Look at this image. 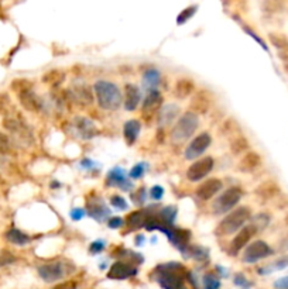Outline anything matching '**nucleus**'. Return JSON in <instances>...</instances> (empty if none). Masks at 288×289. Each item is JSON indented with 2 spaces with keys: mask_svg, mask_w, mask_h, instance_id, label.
Returning a JSON list of instances; mask_svg holds the SVG:
<instances>
[{
  "mask_svg": "<svg viewBox=\"0 0 288 289\" xmlns=\"http://www.w3.org/2000/svg\"><path fill=\"white\" fill-rule=\"evenodd\" d=\"M259 232V229L254 226V224H248V226L243 227L242 230H239L235 238L231 241V245H229V253L232 255L239 254V251H242L246 244L254 237V234Z\"/></svg>",
  "mask_w": 288,
  "mask_h": 289,
  "instance_id": "obj_10",
  "label": "nucleus"
},
{
  "mask_svg": "<svg viewBox=\"0 0 288 289\" xmlns=\"http://www.w3.org/2000/svg\"><path fill=\"white\" fill-rule=\"evenodd\" d=\"M284 223H285V224H287V226H288V213H287V215H285V217H284Z\"/></svg>",
  "mask_w": 288,
  "mask_h": 289,
  "instance_id": "obj_49",
  "label": "nucleus"
},
{
  "mask_svg": "<svg viewBox=\"0 0 288 289\" xmlns=\"http://www.w3.org/2000/svg\"><path fill=\"white\" fill-rule=\"evenodd\" d=\"M273 249H271L268 244L263 241V240H256L252 244H248L244 253H243V261L247 262V264H254L257 261L263 260L273 255Z\"/></svg>",
  "mask_w": 288,
  "mask_h": 289,
  "instance_id": "obj_7",
  "label": "nucleus"
},
{
  "mask_svg": "<svg viewBox=\"0 0 288 289\" xmlns=\"http://www.w3.org/2000/svg\"><path fill=\"white\" fill-rule=\"evenodd\" d=\"M17 96H18L20 105H22L26 110H28V112H40L41 108H43V100H41V97H40L33 89L23 92V93H18Z\"/></svg>",
  "mask_w": 288,
  "mask_h": 289,
  "instance_id": "obj_15",
  "label": "nucleus"
},
{
  "mask_svg": "<svg viewBox=\"0 0 288 289\" xmlns=\"http://www.w3.org/2000/svg\"><path fill=\"white\" fill-rule=\"evenodd\" d=\"M242 195L243 193L240 188L232 187L229 189H226L225 192L220 193L219 196L216 198V200L212 203V210L216 215H225L240 202Z\"/></svg>",
  "mask_w": 288,
  "mask_h": 289,
  "instance_id": "obj_6",
  "label": "nucleus"
},
{
  "mask_svg": "<svg viewBox=\"0 0 288 289\" xmlns=\"http://www.w3.org/2000/svg\"><path fill=\"white\" fill-rule=\"evenodd\" d=\"M51 289H78V282H75V281H65V282L56 283Z\"/></svg>",
  "mask_w": 288,
  "mask_h": 289,
  "instance_id": "obj_42",
  "label": "nucleus"
},
{
  "mask_svg": "<svg viewBox=\"0 0 288 289\" xmlns=\"http://www.w3.org/2000/svg\"><path fill=\"white\" fill-rule=\"evenodd\" d=\"M144 171H146L144 170V164H137L135 168H131V171H130V176H131L133 179H139V178L143 176Z\"/></svg>",
  "mask_w": 288,
  "mask_h": 289,
  "instance_id": "obj_41",
  "label": "nucleus"
},
{
  "mask_svg": "<svg viewBox=\"0 0 288 289\" xmlns=\"http://www.w3.org/2000/svg\"><path fill=\"white\" fill-rule=\"evenodd\" d=\"M141 125L139 120H129L126 125L123 126V136L127 146H133L137 140V137L140 134Z\"/></svg>",
  "mask_w": 288,
  "mask_h": 289,
  "instance_id": "obj_22",
  "label": "nucleus"
},
{
  "mask_svg": "<svg viewBox=\"0 0 288 289\" xmlns=\"http://www.w3.org/2000/svg\"><path fill=\"white\" fill-rule=\"evenodd\" d=\"M261 165V157H260L259 153H254V151H250L247 153L237 165V168L240 172H244V174H250V172H254V171L259 168Z\"/></svg>",
  "mask_w": 288,
  "mask_h": 289,
  "instance_id": "obj_18",
  "label": "nucleus"
},
{
  "mask_svg": "<svg viewBox=\"0 0 288 289\" xmlns=\"http://www.w3.org/2000/svg\"><path fill=\"white\" fill-rule=\"evenodd\" d=\"M210 142H212V138L209 136L208 133H201L199 136H197L194 140H192L185 148V155L186 159H197L198 157H201L208 147L210 146Z\"/></svg>",
  "mask_w": 288,
  "mask_h": 289,
  "instance_id": "obj_9",
  "label": "nucleus"
},
{
  "mask_svg": "<svg viewBox=\"0 0 288 289\" xmlns=\"http://www.w3.org/2000/svg\"><path fill=\"white\" fill-rule=\"evenodd\" d=\"M215 159L212 157H205L195 161L186 171V178L191 182H198L203 179L210 171L214 170Z\"/></svg>",
  "mask_w": 288,
  "mask_h": 289,
  "instance_id": "obj_8",
  "label": "nucleus"
},
{
  "mask_svg": "<svg viewBox=\"0 0 288 289\" xmlns=\"http://www.w3.org/2000/svg\"><path fill=\"white\" fill-rule=\"evenodd\" d=\"M252 217V210L247 206H240L235 209L232 213L226 216L223 220L219 223V233L229 236L235 232L242 230L243 224Z\"/></svg>",
  "mask_w": 288,
  "mask_h": 289,
  "instance_id": "obj_4",
  "label": "nucleus"
},
{
  "mask_svg": "<svg viewBox=\"0 0 288 289\" xmlns=\"http://www.w3.org/2000/svg\"><path fill=\"white\" fill-rule=\"evenodd\" d=\"M6 240L9 241V243L14 244V245H26L31 241V237L27 236L26 233H23L22 230H18L16 227H11L9 229L5 234Z\"/></svg>",
  "mask_w": 288,
  "mask_h": 289,
  "instance_id": "obj_24",
  "label": "nucleus"
},
{
  "mask_svg": "<svg viewBox=\"0 0 288 289\" xmlns=\"http://www.w3.org/2000/svg\"><path fill=\"white\" fill-rule=\"evenodd\" d=\"M106 185L107 187H118L122 188L123 191H127L131 183L127 181L126 178V174L122 168H113L109 174H107L106 178Z\"/></svg>",
  "mask_w": 288,
  "mask_h": 289,
  "instance_id": "obj_20",
  "label": "nucleus"
},
{
  "mask_svg": "<svg viewBox=\"0 0 288 289\" xmlns=\"http://www.w3.org/2000/svg\"><path fill=\"white\" fill-rule=\"evenodd\" d=\"M126 223H127V226L131 227V229H140V227H144L147 223V215L144 212H140V210L133 212V213H130V215L127 216Z\"/></svg>",
  "mask_w": 288,
  "mask_h": 289,
  "instance_id": "obj_28",
  "label": "nucleus"
},
{
  "mask_svg": "<svg viewBox=\"0 0 288 289\" xmlns=\"http://www.w3.org/2000/svg\"><path fill=\"white\" fill-rule=\"evenodd\" d=\"M107 224H109L110 229H119V227L123 226L124 220L122 219V217H118V216H116V217H110V220H109Z\"/></svg>",
  "mask_w": 288,
  "mask_h": 289,
  "instance_id": "obj_44",
  "label": "nucleus"
},
{
  "mask_svg": "<svg viewBox=\"0 0 288 289\" xmlns=\"http://www.w3.org/2000/svg\"><path fill=\"white\" fill-rule=\"evenodd\" d=\"M163 105V96L157 89L147 92V96L143 102V113L151 114Z\"/></svg>",
  "mask_w": 288,
  "mask_h": 289,
  "instance_id": "obj_21",
  "label": "nucleus"
},
{
  "mask_svg": "<svg viewBox=\"0 0 288 289\" xmlns=\"http://www.w3.org/2000/svg\"><path fill=\"white\" fill-rule=\"evenodd\" d=\"M174 91L175 96L178 97V99H185V97H188L189 95L194 93V91H195V84H194L192 79H189V78H181V79L177 80Z\"/></svg>",
  "mask_w": 288,
  "mask_h": 289,
  "instance_id": "obj_23",
  "label": "nucleus"
},
{
  "mask_svg": "<svg viewBox=\"0 0 288 289\" xmlns=\"http://www.w3.org/2000/svg\"><path fill=\"white\" fill-rule=\"evenodd\" d=\"M9 105H10V97H9L7 93L2 92L0 93V114L5 113L7 108H9Z\"/></svg>",
  "mask_w": 288,
  "mask_h": 289,
  "instance_id": "obj_40",
  "label": "nucleus"
},
{
  "mask_svg": "<svg viewBox=\"0 0 288 289\" xmlns=\"http://www.w3.org/2000/svg\"><path fill=\"white\" fill-rule=\"evenodd\" d=\"M233 281H235V285H237L239 288H242V289H250V286H252V283L248 282L247 279H246V277L243 275L242 272H237V274H235Z\"/></svg>",
  "mask_w": 288,
  "mask_h": 289,
  "instance_id": "obj_38",
  "label": "nucleus"
},
{
  "mask_svg": "<svg viewBox=\"0 0 288 289\" xmlns=\"http://www.w3.org/2000/svg\"><path fill=\"white\" fill-rule=\"evenodd\" d=\"M143 84L147 88V92L157 89L158 84H160V72L154 68L147 69L143 76Z\"/></svg>",
  "mask_w": 288,
  "mask_h": 289,
  "instance_id": "obj_27",
  "label": "nucleus"
},
{
  "mask_svg": "<svg viewBox=\"0 0 288 289\" xmlns=\"http://www.w3.org/2000/svg\"><path fill=\"white\" fill-rule=\"evenodd\" d=\"M90 253H93V254H96V253H101L102 250L105 249V241L103 240H96V241H93V243L90 244Z\"/></svg>",
  "mask_w": 288,
  "mask_h": 289,
  "instance_id": "obj_43",
  "label": "nucleus"
},
{
  "mask_svg": "<svg viewBox=\"0 0 288 289\" xmlns=\"http://www.w3.org/2000/svg\"><path fill=\"white\" fill-rule=\"evenodd\" d=\"M150 195H151V198L154 199V200H160V199L163 198L164 189L161 187L151 188V192H150Z\"/></svg>",
  "mask_w": 288,
  "mask_h": 289,
  "instance_id": "obj_45",
  "label": "nucleus"
},
{
  "mask_svg": "<svg viewBox=\"0 0 288 289\" xmlns=\"http://www.w3.org/2000/svg\"><path fill=\"white\" fill-rule=\"evenodd\" d=\"M274 288L276 289H288V275L282 277L280 279H277L274 282Z\"/></svg>",
  "mask_w": 288,
  "mask_h": 289,
  "instance_id": "obj_46",
  "label": "nucleus"
},
{
  "mask_svg": "<svg viewBox=\"0 0 288 289\" xmlns=\"http://www.w3.org/2000/svg\"><path fill=\"white\" fill-rule=\"evenodd\" d=\"M288 266V257H282L280 260H276L264 268H260V274H270V272L280 271Z\"/></svg>",
  "mask_w": 288,
  "mask_h": 289,
  "instance_id": "obj_31",
  "label": "nucleus"
},
{
  "mask_svg": "<svg viewBox=\"0 0 288 289\" xmlns=\"http://www.w3.org/2000/svg\"><path fill=\"white\" fill-rule=\"evenodd\" d=\"M180 112L181 110L178 105H175V103H168V105H165V106H163V108L158 110V114H157L158 125L161 126V127L172 125L175 120H177V117H178Z\"/></svg>",
  "mask_w": 288,
  "mask_h": 289,
  "instance_id": "obj_14",
  "label": "nucleus"
},
{
  "mask_svg": "<svg viewBox=\"0 0 288 289\" xmlns=\"http://www.w3.org/2000/svg\"><path fill=\"white\" fill-rule=\"evenodd\" d=\"M198 125H199V119L197 114L192 112H186L181 116L178 121L175 123L171 131V142L172 144H182L185 142L189 137L197 131Z\"/></svg>",
  "mask_w": 288,
  "mask_h": 289,
  "instance_id": "obj_3",
  "label": "nucleus"
},
{
  "mask_svg": "<svg viewBox=\"0 0 288 289\" xmlns=\"http://www.w3.org/2000/svg\"><path fill=\"white\" fill-rule=\"evenodd\" d=\"M86 209H88V213L89 216H92L96 220L102 221L105 217L110 215V210L107 208L106 204L102 202V199L95 198V200L89 199L88 203H86Z\"/></svg>",
  "mask_w": 288,
  "mask_h": 289,
  "instance_id": "obj_19",
  "label": "nucleus"
},
{
  "mask_svg": "<svg viewBox=\"0 0 288 289\" xmlns=\"http://www.w3.org/2000/svg\"><path fill=\"white\" fill-rule=\"evenodd\" d=\"M75 127L78 129L79 134L84 137V138H90L96 134V127L95 125L88 119H84V117H78L75 120Z\"/></svg>",
  "mask_w": 288,
  "mask_h": 289,
  "instance_id": "obj_26",
  "label": "nucleus"
},
{
  "mask_svg": "<svg viewBox=\"0 0 288 289\" xmlns=\"http://www.w3.org/2000/svg\"><path fill=\"white\" fill-rule=\"evenodd\" d=\"M110 203H112V206H114V208H118L119 210H126L129 208L126 199L122 198L120 195H113L112 198H110Z\"/></svg>",
  "mask_w": 288,
  "mask_h": 289,
  "instance_id": "obj_37",
  "label": "nucleus"
},
{
  "mask_svg": "<svg viewBox=\"0 0 288 289\" xmlns=\"http://www.w3.org/2000/svg\"><path fill=\"white\" fill-rule=\"evenodd\" d=\"M270 41L273 43V46H276L277 48H287L288 47V41L284 35L280 34H270Z\"/></svg>",
  "mask_w": 288,
  "mask_h": 289,
  "instance_id": "obj_36",
  "label": "nucleus"
},
{
  "mask_svg": "<svg viewBox=\"0 0 288 289\" xmlns=\"http://www.w3.org/2000/svg\"><path fill=\"white\" fill-rule=\"evenodd\" d=\"M247 148H248V141L243 136H236L231 141L232 153L236 154V155L244 153Z\"/></svg>",
  "mask_w": 288,
  "mask_h": 289,
  "instance_id": "obj_30",
  "label": "nucleus"
},
{
  "mask_svg": "<svg viewBox=\"0 0 288 289\" xmlns=\"http://www.w3.org/2000/svg\"><path fill=\"white\" fill-rule=\"evenodd\" d=\"M254 192L261 200L265 202V200H271L273 198H276L277 195H280L281 188L278 187V183L276 181H265L263 183H260Z\"/></svg>",
  "mask_w": 288,
  "mask_h": 289,
  "instance_id": "obj_17",
  "label": "nucleus"
},
{
  "mask_svg": "<svg viewBox=\"0 0 288 289\" xmlns=\"http://www.w3.org/2000/svg\"><path fill=\"white\" fill-rule=\"evenodd\" d=\"M140 99H141V93H140V89L137 88L136 85L133 84H127V85L124 86V109L126 110H129V112H133L137 106H139V103H140Z\"/></svg>",
  "mask_w": 288,
  "mask_h": 289,
  "instance_id": "obj_16",
  "label": "nucleus"
},
{
  "mask_svg": "<svg viewBox=\"0 0 288 289\" xmlns=\"http://www.w3.org/2000/svg\"><path fill=\"white\" fill-rule=\"evenodd\" d=\"M223 188V183L218 178H210L208 181L202 182L199 187L197 188V196L201 198L202 200H209L212 199L218 192H220V189Z\"/></svg>",
  "mask_w": 288,
  "mask_h": 289,
  "instance_id": "obj_12",
  "label": "nucleus"
},
{
  "mask_svg": "<svg viewBox=\"0 0 288 289\" xmlns=\"http://www.w3.org/2000/svg\"><path fill=\"white\" fill-rule=\"evenodd\" d=\"M96 102L103 110L113 112L122 106V92L113 82L109 80H98L93 86Z\"/></svg>",
  "mask_w": 288,
  "mask_h": 289,
  "instance_id": "obj_1",
  "label": "nucleus"
},
{
  "mask_svg": "<svg viewBox=\"0 0 288 289\" xmlns=\"http://www.w3.org/2000/svg\"><path fill=\"white\" fill-rule=\"evenodd\" d=\"M186 270L181 264L169 262L157 270V281L164 289H186L184 275Z\"/></svg>",
  "mask_w": 288,
  "mask_h": 289,
  "instance_id": "obj_2",
  "label": "nucleus"
},
{
  "mask_svg": "<svg viewBox=\"0 0 288 289\" xmlns=\"http://www.w3.org/2000/svg\"><path fill=\"white\" fill-rule=\"evenodd\" d=\"M73 266L64 261H54V262H48L44 265L39 266V275L41 279H44L45 282H56L62 278H65L68 274H71Z\"/></svg>",
  "mask_w": 288,
  "mask_h": 289,
  "instance_id": "obj_5",
  "label": "nucleus"
},
{
  "mask_svg": "<svg viewBox=\"0 0 288 289\" xmlns=\"http://www.w3.org/2000/svg\"><path fill=\"white\" fill-rule=\"evenodd\" d=\"M137 274V268L130 262L126 261H118L114 262L110 270L107 272V278L110 279H127L130 277H135Z\"/></svg>",
  "mask_w": 288,
  "mask_h": 289,
  "instance_id": "obj_11",
  "label": "nucleus"
},
{
  "mask_svg": "<svg viewBox=\"0 0 288 289\" xmlns=\"http://www.w3.org/2000/svg\"><path fill=\"white\" fill-rule=\"evenodd\" d=\"M10 148V141H9V137L6 136L5 133L0 131V154L7 153Z\"/></svg>",
  "mask_w": 288,
  "mask_h": 289,
  "instance_id": "obj_39",
  "label": "nucleus"
},
{
  "mask_svg": "<svg viewBox=\"0 0 288 289\" xmlns=\"http://www.w3.org/2000/svg\"><path fill=\"white\" fill-rule=\"evenodd\" d=\"M244 30H246V33H248V35H252V37H253L254 40H256V41H259V43H260V46L263 47V48H264V50H267V47H265L264 41L261 40V38H260V37H257V35L254 34V33H253V31H252V30H248L247 27H246V29H244Z\"/></svg>",
  "mask_w": 288,
  "mask_h": 289,
  "instance_id": "obj_48",
  "label": "nucleus"
},
{
  "mask_svg": "<svg viewBox=\"0 0 288 289\" xmlns=\"http://www.w3.org/2000/svg\"><path fill=\"white\" fill-rule=\"evenodd\" d=\"M33 82L31 80H28L27 78H17L14 79L13 82L10 84V88L11 91H14L18 95V93H23V92L26 91H30V89H33Z\"/></svg>",
  "mask_w": 288,
  "mask_h": 289,
  "instance_id": "obj_29",
  "label": "nucleus"
},
{
  "mask_svg": "<svg viewBox=\"0 0 288 289\" xmlns=\"http://www.w3.org/2000/svg\"><path fill=\"white\" fill-rule=\"evenodd\" d=\"M202 289H220L219 278L214 272L205 274L202 278Z\"/></svg>",
  "mask_w": 288,
  "mask_h": 289,
  "instance_id": "obj_32",
  "label": "nucleus"
},
{
  "mask_svg": "<svg viewBox=\"0 0 288 289\" xmlns=\"http://www.w3.org/2000/svg\"><path fill=\"white\" fill-rule=\"evenodd\" d=\"M85 215V212L82 209H73L71 212V217H72V220H79V219H82Z\"/></svg>",
  "mask_w": 288,
  "mask_h": 289,
  "instance_id": "obj_47",
  "label": "nucleus"
},
{
  "mask_svg": "<svg viewBox=\"0 0 288 289\" xmlns=\"http://www.w3.org/2000/svg\"><path fill=\"white\" fill-rule=\"evenodd\" d=\"M16 255L13 254L11 251H9V250H2L0 251V268L10 265L13 262H16Z\"/></svg>",
  "mask_w": 288,
  "mask_h": 289,
  "instance_id": "obj_34",
  "label": "nucleus"
},
{
  "mask_svg": "<svg viewBox=\"0 0 288 289\" xmlns=\"http://www.w3.org/2000/svg\"><path fill=\"white\" fill-rule=\"evenodd\" d=\"M3 126H5V129H7L9 131L16 133V134H20V136H23L24 133H28L27 126L24 125L18 117L7 116V117H5V120H3Z\"/></svg>",
  "mask_w": 288,
  "mask_h": 289,
  "instance_id": "obj_25",
  "label": "nucleus"
},
{
  "mask_svg": "<svg viewBox=\"0 0 288 289\" xmlns=\"http://www.w3.org/2000/svg\"><path fill=\"white\" fill-rule=\"evenodd\" d=\"M210 102L212 99L209 96V93L206 91H201L194 95L191 103H189V110L194 114H206L208 110L210 109Z\"/></svg>",
  "mask_w": 288,
  "mask_h": 289,
  "instance_id": "obj_13",
  "label": "nucleus"
},
{
  "mask_svg": "<svg viewBox=\"0 0 288 289\" xmlns=\"http://www.w3.org/2000/svg\"><path fill=\"white\" fill-rule=\"evenodd\" d=\"M198 10V6L197 5H194V6H189L186 7L184 12H181V14L177 17V23L178 24H184L188 20V18H191L194 14H195V12Z\"/></svg>",
  "mask_w": 288,
  "mask_h": 289,
  "instance_id": "obj_35",
  "label": "nucleus"
},
{
  "mask_svg": "<svg viewBox=\"0 0 288 289\" xmlns=\"http://www.w3.org/2000/svg\"><path fill=\"white\" fill-rule=\"evenodd\" d=\"M64 78H65V74L62 72V71H60V69H52V71H50V72H47V74L44 75V82H47V84H51V85H58V84H61L62 80H64Z\"/></svg>",
  "mask_w": 288,
  "mask_h": 289,
  "instance_id": "obj_33",
  "label": "nucleus"
}]
</instances>
